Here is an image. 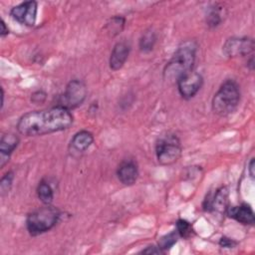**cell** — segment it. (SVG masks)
I'll list each match as a JSON object with an SVG mask.
<instances>
[{"instance_id":"277c9868","label":"cell","mask_w":255,"mask_h":255,"mask_svg":"<svg viewBox=\"0 0 255 255\" xmlns=\"http://www.w3.org/2000/svg\"><path fill=\"white\" fill-rule=\"evenodd\" d=\"M59 217L60 211L58 208L45 204V206L32 211L27 216V230L33 236L45 233L56 225Z\"/></svg>"},{"instance_id":"7c38bea8","label":"cell","mask_w":255,"mask_h":255,"mask_svg":"<svg viewBox=\"0 0 255 255\" xmlns=\"http://www.w3.org/2000/svg\"><path fill=\"white\" fill-rule=\"evenodd\" d=\"M119 180L125 185H132L138 176V168L133 160L123 161L117 171Z\"/></svg>"},{"instance_id":"30bf717a","label":"cell","mask_w":255,"mask_h":255,"mask_svg":"<svg viewBox=\"0 0 255 255\" xmlns=\"http://www.w3.org/2000/svg\"><path fill=\"white\" fill-rule=\"evenodd\" d=\"M204 210L213 211L216 213H226L228 208V189L226 186H221L216 189L213 194L207 195L203 204Z\"/></svg>"},{"instance_id":"4316f807","label":"cell","mask_w":255,"mask_h":255,"mask_svg":"<svg viewBox=\"0 0 255 255\" xmlns=\"http://www.w3.org/2000/svg\"><path fill=\"white\" fill-rule=\"evenodd\" d=\"M248 169H249V174L252 178H254V158H251L249 165H248Z\"/></svg>"},{"instance_id":"2e32d148","label":"cell","mask_w":255,"mask_h":255,"mask_svg":"<svg viewBox=\"0 0 255 255\" xmlns=\"http://www.w3.org/2000/svg\"><path fill=\"white\" fill-rule=\"evenodd\" d=\"M226 16V10L219 4H214L207 9L206 23L209 27L214 28L219 26Z\"/></svg>"},{"instance_id":"8992f818","label":"cell","mask_w":255,"mask_h":255,"mask_svg":"<svg viewBox=\"0 0 255 255\" xmlns=\"http://www.w3.org/2000/svg\"><path fill=\"white\" fill-rule=\"evenodd\" d=\"M87 96V88L84 82L80 80H72L66 86L64 94L60 98L58 106L68 110L75 109L82 105Z\"/></svg>"},{"instance_id":"5bb4252c","label":"cell","mask_w":255,"mask_h":255,"mask_svg":"<svg viewBox=\"0 0 255 255\" xmlns=\"http://www.w3.org/2000/svg\"><path fill=\"white\" fill-rule=\"evenodd\" d=\"M19 143V138L14 133H6L2 135L0 139V166L3 167L4 164L9 160L10 154L17 147Z\"/></svg>"},{"instance_id":"ba28073f","label":"cell","mask_w":255,"mask_h":255,"mask_svg":"<svg viewBox=\"0 0 255 255\" xmlns=\"http://www.w3.org/2000/svg\"><path fill=\"white\" fill-rule=\"evenodd\" d=\"M203 83L202 76L196 72H189L180 77L177 82V89L180 96L184 99L193 98L201 89Z\"/></svg>"},{"instance_id":"3957f363","label":"cell","mask_w":255,"mask_h":255,"mask_svg":"<svg viewBox=\"0 0 255 255\" xmlns=\"http://www.w3.org/2000/svg\"><path fill=\"white\" fill-rule=\"evenodd\" d=\"M240 101V89L234 80H226L212 99L214 114L225 117L234 112Z\"/></svg>"},{"instance_id":"52a82bcc","label":"cell","mask_w":255,"mask_h":255,"mask_svg":"<svg viewBox=\"0 0 255 255\" xmlns=\"http://www.w3.org/2000/svg\"><path fill=\"white\" fill-rule=\"evenodd\" d=\"M255 48V43L252 38L249 37H232L225 41L222 51L229 58L245 57L252 55Z\"/></svg>"},{"instance_id":"ac0fdd59","label":"cell","mask_w":255,"mask_h":255,"mask_svg":"<svg viewBox=\"0 0 255 255\" xmlns=\"http://www.w3.org/2000/svg\"><path fill=\"white\" fill-rule=\"evenodd\" d=\"M37 194L39 199L44 203V204H51L54 198V193L51 185L45 181L41 180L38 184L37 187Z\"/></svg>"},{"instance_id":"484cf974","label":"cell","mask_w":255,"mask_h":255,"mask_svg":"<svg viewBox=\"0 0 255 255\" xmlns=\"http://www.w3.org/2000/svg\"><path fill=\"white\" fill-rule=\"evenodd\" d=\"M0 34H1V37H4V36L9 34V29H8V27H6V24L3 20H1V32H0Z\"/></svg>"},{"instance_id":"d4e9b609","label":"cell","mask_w":255,"mask_h":255,"mask_svg":"<svg viewBox=\"0 0 255 255\" xmlns=\"http://www.w3.org/2000/svg\"><path fill=\"white\" fill-rule=\"evenodd\" d=\"M163 251L158 247V245L157 246H155V245H150V246H148V247H146L145 249H143L142 251H141V253H144V254H160V253H162Z\"/></svg>"},{"instance_id":"7402d4cb","label":"cell","mask_w":255,"mask_h":255,"mask_svg":"<svg viewBox=\"0 0 255 255\" xmlns=\"http://www.w3.org/2000/svg\"><path fill=\"white\" fill-rule=\"evenodd\" d=\"M12 181H13V173L11 171L7 172L5 175L2 176L0 180V190L2 195L9 192L10 187L12 185Z\"/></svg>"},{"instance_id":"d6986e66","label":"cell","mask_w":255,"mask_h":255,"mask_svg":"<svg viewBox=\"0 0 255 255\" xmlns=\"http://www.w3.org/2000/svg\"><path fill=\"white\" fill-rule=\"evenodd\" d=\"M156 41V35L153 30H146L139 40V48L143 52H149L152 50Z\"/></svg>"},{"instance_id":"9a60e30c","label":"cell","mask_w":255,"mask_h":255,"mask_svg":"<svg viewBox=\"0 0 255 255\" xmlns=\"http://www.w3.org/2000/svg\"><path fill=\"white\" fill-rule=\"evenodd\" d=\"M94 136L88 130H80L71 139V146L80 152L87 150L93 143Z\"/></svg>"},{"instance_id":"e0dca14e","label":"cell","mask_w":255,"mask_h":255,"mask_svg":"<svg viewBox=\"0 0 255 255\" xmlns=\"http://www.w3.org/2000/svg\"><path fill=\"white\" fill-rule=\"evenodd\" d=\"M126 20L122 16H114L112 17L105 25V31L112 37L119 35L125 28Z\"/></svg>"},{"instance_id":"5b68a950","label":"cell","mask_w":255,"mask_h":255,"mask_svg":"<svg viewBox=\"0 0 255 255\" xmlns=\"http://www.w3.org/2000/svg\"><path fill=\"white\" fill-rule=\"evenodd\" d=\"M155 154L160 164L169 165L176 162L181 155L179 138L173 133L160 135L155 143Z\"/></svg>"},{"instance_id":"4fadbf2b","label":"cell","mask_w":255,"mask_h":255,"mask_svg":"<svg viewBox=\"0 0 255 255\" xmlns=\"http://www.w3.org/2000/svg\"><path fill=\"white\" fill-rule=\"evenodd\" d=\"M226 214L245 225H252L255 220L252 208L246 203L240 204L238 206H228Z\"/></svg>"},{"instance_id":"9c48e42d","label":"cell","mask_w":255,"mask_h":255,"mask_svg":"<svg viewBox=\"0 0 255 255\" xmlns=\"http://www.w3.org/2000/svg\"><path fill=\"white\" fill-rule=\"evenodd\" d=\"M10 15L14 20L26 26H34L37 17V2L25 1L14 6Z\"/></svg>"},{"instance_id":"7a4b0ae2","label":"cell","mask_w":255,"mask_h":255,"mask_svg":"<svg viewBox=\"0 0 255 255\" xmlns=\"http://www.w3.org/2000/svg\"><path fill=\"white\" fill-rule=\"evenodd\" d=\"M197 44L188 40L181 43L163 70V77L166 81L177 82V80L193 69Z\"/></svg>"},{"instance_id":"603a6c76","label":"cell","mask_w":255,"mask_h":255,"mask_svg":"<svg viewBox=\"0 0 255 255\" xmlns=\"http://www.w3.org/2000/svg\"><path fill=\"white\" fill-rule=\"evenodd\" d=\"M45 100H46V93H44L43 91H37L34 94H32L31 101L37 105L44 103Z\"/></svg>"},{"instance_id":"6da1fadb","label":"cell","mask_w":255,"mask_h":255,"mask_svg":"<svg viewBox=\"0 0 255 255\" xmlns=\"http://www.w3.org/2000/svg\"><path fill=\"white\" fill-rule=\"evenodd\" d=\"M70 110L56 106L24 114L17 123V130L27 136L44 135L69 128L73 124Z\"/></svg>"},{"instance_id":"ffe728a7","label":"cell","mask_w":255,"mask_h":255,"mask_svg":"<svg viewBox=\"0 0 255 255\" xmlns=\"http://www.w3.org/2000/svg\"><path fill=\"white\" fill-rule=\"evenodd\" d=\"M178 237H179V235H178L177 231H176V230H175V231H172V232H170V233L165 234L164 236H162V237L159 239L157 245H158V247H159L162 251H165V250L171 248V247L177 242Z\"/></svg>"},{"instance_id":"8fae6325","label":"cell","mask_w":255,"mask_h":255,"mask_svg":"<svg viewBox=\"0 0 255 255\" xmlns=\"http://www.w3.org/2000/svg\"><path fill=\"white\" fill-rule=\"evenodd\" d=\"M130 47L126 41H121L118 42L111 53L110 57V68L113 71H118L120 70L124 64L126 63L128 55H129Z\"/></svg>"},{"instance_id":"44dd1931","label":"cell","mask_w":255,"mask_h":255,"mask_svg":"<svg viewBox=\"0 0 255 255\" xmlns=\"http://www.w3.org/2000/svg\"><path fill=\"white\" fill-rule=\"evenodd\" d=\"M176 231L180 237L188 238L189 236H191L193 232V228L188 221L184 219H179L176 222Z\"/></svg>"},{"instance_id":"cb8c5ba5","label":"cell","mask_w":255,"mask_h":255,"mask_svg":"<svg viewBox=\"0 0 255 255\" xmlns=\"http://www.w3.org/2000/svg\"><path fill=\"white\" fill-rule=\"evenodd\" d=\"M236 244H237L236 241H234L233 239L228 238L226 236L221 237V239L219 241V245L223 248H233V247L236 246Z\"/></svg>"}]
</instances>
